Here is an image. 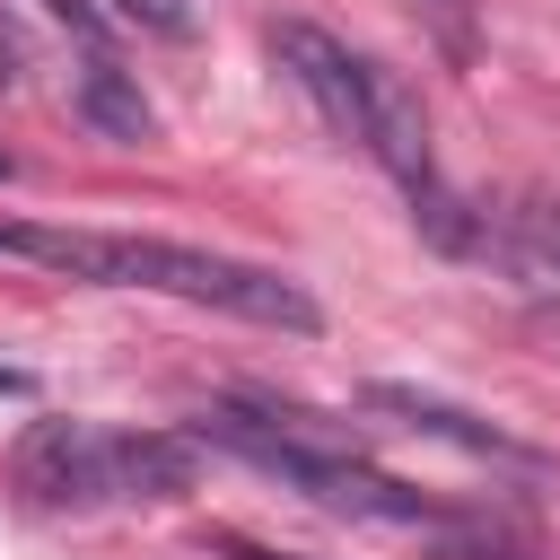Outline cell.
<instances>
[{"mask_svg":"<svg viewBox=\"0 0 560 560\" xmlns=\"http://www.w3.org/2000/svg\"><path fill=\"white\" fill-rule=\"evenodd\" d=\"M359 149H368L411 201L438 184V166H429V114H420L411 79L385 70V61H359Z\"/></svg>","mask_w":560,"mask_h":560,"instance_id":"3957f363","label":"cell"},{"mask_svg":"<svg viewBox=\"0 0 560 560\" xmlns=\"http://www.w3.org/2000/svg\"><path fill=\"white\" fill-rule=\"evenodd\" d=\"M192 481H201V446L175 429L35 420L18 438V490L35 508H140V499H184Z\"/></svg>","mask_w":560,"mask_h":560,"instance_id":"7a4b0ae2","label":"cell"},{"mask_svg":"<svg viewBox=\"0 0 560 560\" xmlns=\"http://www.w3.org/2000/svg\"><path fill=\"white\" fill-rule=\"evenodd\" d=\"M0 394H35V376L26 368H0Z\"/></svg>","mask_w":560,"mask_h":560,"instance_id":"8fae6325","label":"cell"},{"mask_svg":"<svg viewBox=\"0 0 560 560\" xmlns=\"http://www.w3.org/2000/svg\"><path fill=\"white\" fill-rule=\"evenodd\" d=\"M79 114H88L105 140H149V131H158L149 96H140V88H131L114 61H88V70H79Z\"/></svg>","mask_w":560,"mask_h":560,"instance_id":"8992f818","label":"cell"},{"mask_svg":"<svg viewBox=\"0 0 560 560\" xmlns=\"http://www.w3.org/2000/svg\"><path fill=\"white\" fill-rule=\"evenodd\" d=\"M0 254L9 262H44V271L88 280V289H158V298H184V306H219V315L262 324V332H324V306L289 271L236 262V254H210V245H175V236H114V228H35V219H9L0 228Z\"/></svg>","mask_w":560,"mask_h":560,"instance_id":"6da1fadb","label":"cell"},{"mask_svg":"<svg viewBox=\"0 0 560 560\" xmlns=\"http://www.w3.org/2000/svg\"><path fill=\"white\" fill-rule=\"evenodd\" d=\"M219 560H280V551H254V542H236V534H219Z\"/></svg>","mask_w":560,"mask_h":560,"instance_id":"30bf717a","label":"cell"},{"mask_svg":"<svg viewBox=\"0 0 560 560\" xmlns=\"http://www.w3.org/2000/svg\"><path fill=\"white\" fill-rule=\"evenodd\" d=\"M44 9H52L79 44H105V35H114V18H105V9H88V0H44Z\"/></svg>","mask_w":560,"mask_h":560,"instance_id":"9c48e42d","label":"cell"},{"mask_svg":"<svg viewBox=\"0 0 560 560\" xmlns=\"http://www.w3.org/2000/svg\"><path fill=\"white\" fill-rule=\"evenodd\" d=\"M131 26H158V35H192V9L184 0H122Z\"/></svg>","mask_w":560,"mask_h":560,"instance_id":"ba28073f","label":"cell"},{"mask_svg":"<svg viewBox=\"0 0 560 560\" xmlns=\"http://www.w3.org/2000/svg\"><path fill=\"white\" fill-rule=\"evenodd\" d=\"M508 219H516V236H525V254L560 271V210H551V201H525V210H508Z\"/></svg>","mask_w":560,"mask_h":560,"instance_id":"52a82bcc","label":"cell"},{"mask_svg":"<svg viewBox=\"0 0 560 560\" xmlns=\"http://www.w3.org/2000/svg\"><path fill=\"white\" fill-rule=\"evenodd\" d=\"M271 52L289 61V79L315 96V114L341 131V140H359V61L368 52H350V44H332L324 26H306V18H289L280 35H271Z\"/></svg>","mask_w":560,"mask_h":560,"instance_id":"5b68a950","label":"cell"},{"mask_svg":"<svg viewBox=\"0 0 560 560\" xmlns=\"http://www.w3.org/2000/svg\"><path fill=\"white\" fill-rule=\"evenodd\" d=\"M368 402H376V411H394V420H402V429H420V438H446V446L481 455V464H508V472H551L525 438H508L499 420H481V411H464V402H446V394H420V385H368Z\"/></svg>","mask_w":560,"mask_h":560,"instance_id":"277c9868","label":"cell"},{"mask_svg":"<svg viewBox=\"0 0 560 560\" xmlns=\"http://www.w3.org/2000/svg\"><path fill=\"white\" fill-rule=\"evenodd\" d=\"M0 184H9V149H0Z\"/></svg>","mask_w":560,"mask_h":560,"instance_id":"7c38bea8","label":"cell"}]
</instances>
